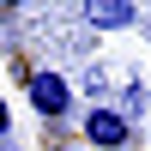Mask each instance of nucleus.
<instances>
[{
  "mask_svg": "<svg viewBox=\"0 0 151 151\" xmlns=\"http://www.w3.org/2000/svg\"><path fill=\"white\" fill-rule=\"evenodd\" d=\"M24 79V97H30V109L42 121H67L73 115V85H67V73H55V67H30V73H18Z\"/></svg>",
  "mask_w": 151,
  "mask_h": 151,
  "instance_id": "nucleus-1",
  "label": "nucleus"
},
{
  "mask_svg": "<svg viewBox=\"0 0 151 151\" xmlns=\"http://www.w3.org/2000/svg\"><path fill=\"white\" fill-rule=\"evenodd\" d=\"M85 139H91L97 151H127L133 145V121L121 115V109H109V103H97V109H85Z\"/></svg>",
  "mask_w": 151,
  "mask_h": 151,
  "instance_id": "nucleus-2",
  "label": "nucleus"
},
{
  "mask_svg": "<svg viewBox=\"0 0 151 151\" xmlns=\"http://www.w3.org/2000/svg\"><path fill=\"white\" fill-rule=\"evenodd\" d=\"M85 24L91 30H127V24H139V0H85Z\"/></svg>",
  "mask_w": 151,
  "mask_h": 151,
  "instance_id": "nucleus-3",
  "label": "nucleus"
},
{
  "mask_svg": "<svg viewBox=\"0 0 151 151\" xmlns=\"http://www.w3.org/2000/svg\"><path fill=\"white\" fill-rule=\"evenodd\" d=\"M6 127H12V115H6V97H0V139H6Z\"/></svg>",
  "mask_w": 151,
  "mask_h": 151,
  "instance_id": "nucleus-4",
  "label": "nucleus"
},
{
  "mask_svg": "<svg viewBox=\"0 0 151 151\" xmlns=\"http://www.w3.org/2000/svg\"><path fill=\"white\" fill-rule=\"evenodd\" d=\"M0 6H30V0H0Z\"/></svg>",
  "mask_w": 151,
  "mask_h": 151,
  "instance_id": "nucleus-5",
  "label": "nucleus"
},
{
  "mask_svg": "<svg viewBox=\"0 0 151 151\" xmlns=\"http://www.w3.org/2000/svg\"><path fill=\"white\" fill-rule=\"evenodd\" d=\"M55 151H67V145H55Z\"/></svg>",
  "mask_w": 151,
  "mask_h": 151,
  "instance_id": "nucleus-6",
  "label": "nucleus"
}]
</instances>
